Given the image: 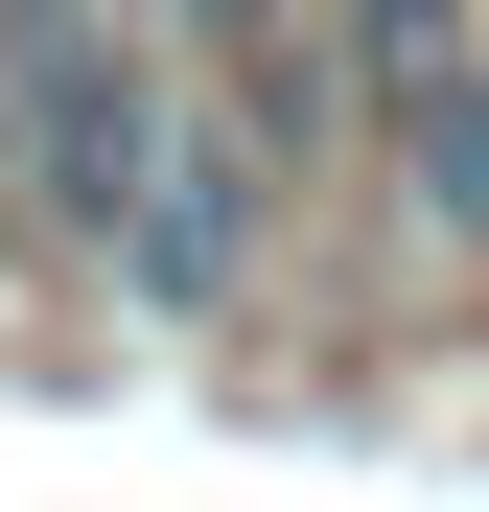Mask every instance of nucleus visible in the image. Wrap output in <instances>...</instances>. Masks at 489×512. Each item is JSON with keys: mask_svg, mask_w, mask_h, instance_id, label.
I'll return each instance as SVG.
<instances>
[{"mask_svg": "<svg viewBox=\"0 0 489 512\" xmlns=\"http://www.w3.org/2000/svg\"><path fill=\"white\" fill-rule=\"evenodd\" d=\"M303 24H326V94H373V117H420L443 70L489 47V0H303Z\"/></svg>", "mask_w": 489, "mask_h": 512, "instance_id": "1", "label": "nucleus"}, {"mask_svg": "<svg viewBox=\"0 0 489 512\" xmlns=\"http://www.w3.org/2000/svg\"><path fill=\"white\" fill-rule=\"evenodd\" d=\"M396 187H420V233H466V256H489V47L396 117Z\"/></svg>", "mask_w": 489, "mask_h": 512, "instance_id": "2", "label": "nucleus"}, {"mask_svg": "<svg viewBox=\"0 0 489 512\" xmlns=\"http://www.w3.org/2000/svg\"><path fill=\"white\" fill-rule=\"evenodd\" d=\"M70 47H140V0H0V70H70Z\"/></svg>", "mask_w": 489, "mask_h": 512, "instance_id": "3", "label": "nucleus"}]
</instances>
